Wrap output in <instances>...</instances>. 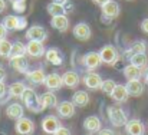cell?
I'll return each instance as SVG.
<instances>
[{
	"label": "cell",
	"instance_id": "1",
	"mask_svg": "<svg viewBox=\"0 0 148 135\" xmlns=\"http://www.w3.org/2000/svg\"><path fill=\"white\" fill-rule=\"evenodd\" d=\"M20 99H22V102L25 103V106L29 111H32L35 114H39V112L43 111V108L40 105V96L36 93V90L33 89V88H27L26 86V89H25V92H23V95H22Z\"/></svg>",
	"mask_w": 148,
	"mask_h": 135
},
{
	"label": "cell",
	"instance_id": "2",
	"mask_svg": "<svg viewBox=\"0 0 148 135\" xmlns=\"http://www.w3.org/2000/svg\"><path fill=\"white\" fill-rule=\"evenodd\" d=\"M106 114H108L109 122H111L114 127H116V128L125 127V124L128 122V115H127L125 109H122L121 106H116V105L108 106Z\"/></svg>",
	"mask_w": 148,
	"mask_h": 135
},
{
	"label": "cell",
	"instance_id": "3",
	"mask_svg": "<svg viewBox=\"0 0 148 135\" xmlns=\"http://www.w3.org/2000/svg\"><path fill=\"white\" fill-rule=\"evenodd\" d=\"M99 55H101L102 63L109 65V66H114V65L118 62V59H119V53H118V50L115 49V46H112V45L102 46L101 50H99Z\"/></svg>",
	"mask_w": 148,
	"mask_h": 135
},
{
	"label": "cell",
	"instance_id": "4",
	"mask_svg": "<svg viewBox=\"0 0 148 135\" xmlns=\"http://www.w3.org/2000/svg\"><path fill=\"white\" fill-rule=\"evenodd\" d=\"M101 12H102V20L111 22V20H114L119 16L121 9H119V4L115 0H109L108 3H105L101 7Z\"/></svg>",
	"mask_w": 148,
	"mask_h": 135
},
{
	"label": "cell",
	"instance_id": "5",
	"mask_svg": "<svg viewBox=\"0 0 148 135\" xmlns=\"http://www.w3.org/2000/svg\"><path fill=\"white\" fill-rule=\"evenodd\" d=\"M82 65L85 66V69L88 72H95V69H98L102 65V59L99 52H88L82 56Z\"/></svg>",
	"mask_w": 148,
	"mask_h": 135
},
{
	"label": "cell",
	"instance_id": "6",
	"mask_svg": "<svg viewBox=\"0 0 148 135\" xmlns=\"http://www.w3.org/2000/svg\"><path fill=\"white\" fill-rule=\"evenodd\" d=\"M35 130H36V125H35L33 119H30L27 116H22L14 124V131L19 135H33Z\"/></svg>",
	"mask_w": 148,
	"mask_h": 135
},
{
	"label": "cell",
	"instance_id": "7",
	"mask_svg": "<svg viewBox=\"0 0 148 135\" xmlns=\"http://www.w3.org/2000/svg\"><path fill=\"white\" fill-rule=\"evenodd\" d=\"M40 127H42V130H43L45 134L55 135V132L62 127V124H60V121H59L58 116H55V115H48V116H45V118L42 119Z\"/></svg>",
	"mask_w": 148,
	"mask_h": 135
},
{
	"label": "cell",
	"instance_id": "8",
	"mask_svg": "<svg viewBox=\"0 0 148 135\" xmlns=\"http://www.w3.org/2000/svg\"><path fill=\"white\" fill-rule=\"evenodd\" d=\"M26 39L27 40H36V42H45L48 39V32L40 25H33L26 30Z\"/></svg>",
	"mask_w": 148,
	"mask_h": 135
},
{
	"label": "cell",
	"instance_id": "9",
	"mask_svg": "<svg viewBox=\"0 0 148 135\" xmlns=\"http://www.w3.org/2000/svg\"><path fill=\"white\" fill-rule=\"evenodd\" d=\"M72 33H73V36H75L78 40H81V42H88V40L91 39V36H92L91 26H89L88 23H84V22L76 23V25L73 26V29H72Z\"/></svg>",
	"mask_w": 148,
	"mask_h": 135
},
{
	"label": "cell",
	"instance_id": "10",
	"mask_svg": "<svg viewBox=\"0 0 148 135\" xmlns=\"http://www.w3.org/2000/svg\"><path fill=\"white\" fill-rule=\"evenodd\" d=\"M82 82H84V85H85L88 89L97 90V89H101L103 79H102V76H101L99 73H97V72H88V73H85V75L82 76Z\"/></svg>",
	"mask_w": 148,
	"mask_h": 135
},
{
	"label": "cell",
	"instance_id": "11",
	"mask_svg": "<svg viewBox=\"0 0 148 135\" xmlns=\"http://www.w3.org/2000/svg\"><path fill=\"white\" fill-rule=\"evenodd\" d=\"M45 45L43 42H36V40H27L26 43V55L33 58V59H39L42 56H45Z\"/></svg>",
	"mask_w": 148,
	"mask_h": 135
},
{
	"label": "cell",
	"instance_id": "12",
	"mask_svg": "<svg viewBox=\"0 0 148 135\" xmlns=\"http://www.w3.org/2000/svg\"><path fill=\"white\" fill-rule=\"evenodd\" d=\"M56 111H58V115L60 118L69 119V118H72L76 114V106L73 105L72 101H62V102L58 103Z\"/></svg>",
	"mask_w": 148,
	"mask_h": 135
},
{
	"label": "cell",
	"instance_id": "13",
	"mask_svg": "<svg viewBox=\"0 0 148 135\" xmlns=\"http://www.w3.org/2000/svg\"><path fill=\"white\" fill-rule=\"evenodd\" d=\"M125 132H127V135H144L145 134V125L138 118L128 119V122L125 124Z\"/></svg>",
	"mask_w": 148,
	"mask_h": 135
},
{
	"label": "cell",
	"instance_id": "14",
	"mask_svg": "<svg viewBox=\"0 0 148 135\" xmlns=\"http://www.w3.org/2000/svg\"><path fill=\"white\" fill-rule=\"evenodd\" d=\"M62 81H63V86L69 88V89H75L78 88V85L81 84V75L76 71H66L62 75Z\"/></svg>",
	"mask_w": 148,
	"mask_h": 135
},
{
	"label": "cell",
	"instance_id": "15",
	"mask_svg": "<svg viewBox=\"0 0 148 135\" xmlns=\"http://www.w3.org/2000/svg\"><path fill=\"white\" fill-rule=\"evenodd\" d=\"M48 90H59L62 86H63V81H62V75L56 73V72H52V73H48L46 75V79H45V84Z\"/></svg>",
	"mask_w": 148,
	"mask_h": 135
},
{
	"label": "cell",
	"instance_id": "16",
	"mask_svg": "<svg viewBox=\"0 0 148 135\" xmlns=\"http://www.w3.org/2000/svg\"><path fill=\"white\" fill-rule=\"evenodd\" d=\"M84 128L89 132V134H95L102 130V121L97 115H89L84 119Z\"/></svg>",
	"mask_w": 148,
	"mask_h": 135
},
{
	"label": "cell",
	"instance_id": "17",
	"mask_svg": "<svg viewBox=\"0 0 148 135\" xmlns=\"http://www.w3.org/2000/svg\"><path fill=\"white\" fill-rule=\"evenodd\" d=\"M10 60V66L16 71V72H19V73H25L26 75V72L29 71L27 68H29V62H27V59H26V56H12V58H9Z\"/></svg>",
	"mask_w": 148,
	"mask_h": 135
},
{
	"label": "cell",
	"instance_id": "18",
	"mask_svg": "<svg viewBox=\"0 0 148 135\" xmlns=\"http://www.w3.org/2000/svg\"><path fill=\"white\" fill-rule=\"evenodd\" d=\"M6 115H7V118L17 121V119H20L22 116H25V108H23L22 103L13 102V103L7 105V108H6Z\"/></svg>",
	"mask_w": 148,
	"mask_h": 135
},
{
	"label": "cell",
	"instance_id": "19",
	"mask_svg": "<svg viewBox=\"0 0 148 135\" xmlns=\"http://www.w3.org/2000/svg\"><path fill=\"white\" fill-rule=\"evenodd\" d=\"M26 79L33 85H43L46 79V73L43 69H33L26 72Z\"/></svg>",
	"mask_w": 148,
	"mask_h": 135
},
{
	"label": "cell",
	"instance_id": "20",
	"mask_svg": "<svg viewBox=\"0 0 148 135\" xmlns=\"http://www.w3.org/2000/svg\"><path fill=\"white\" fill-rule=\"evenodd\" d=\"M50 26L58 30V32H66L69 29V19L66 17V14L62 16H53L50 19Z\"/></svg>",
	"mask_w": 148,
	"mask_h": 135
},
{
	"label": "cell",
	"instance_id": "21",
	"mask_svg": "<svg viewBox=\"0 0 148 135\" xmlns=\"http://www.w3.org/2000/svg\"><path fill=\"white\" fill-rule=\"evenodd\" d=\"M122 73H124V76H125L127 81H135V79H140L144 75V71L141 68H138V66H134L132 63H128L124 68Z\"/></svg>",
	"mask_w": 148,
	"mask_h": 135
},
{
	"label": "cell",
	"instance_id": "22",
	"mask_svg": "<svg viewBox=\"0 0 148 135\" xmlns=\"http://www.w3.org/2000/svg\"><path fill=\"white\" fill-rule=\"evenodd\" d=\"M75 106H79V108H85L89 102H91V98H89V93L86 90H75L73 95H72V99Z\"/></svg>",
	"mask_w": 148,
	"mask_h": 135
},
{
	"label": "cell",
	"instance_id": "23",
	"mask_svg": "<svg viewBox=\"0 0 148 135\" xmlns=\"http://www.w3.org/2000/svg\"><path fill=\"white\" fill-rule=\"evenodd\" d=\"M111 98H112L116 103H124V102H127L128 98H130V93H128V90H127V86H125V85H121V84H116V86H115V89L112 92Z\"/></svg>",
	"mask_w": 148,
	"mask_h": 135
},
{
	"label": "cell",
	"instance_id": "24",
	"mask_svg": "<svg viewBox=\"0 0 148 135\" xmlns=\"http://www.w3.org/2000/svg\"><path fill=\"white\" fill-rule=\"evenodd\" d=\"M58 103L59 102H58V98H56L55 92L48 90V92H45V93L40 95V105H42L43 111L48 109V108H56Z\"/></svg>",
	"mask_w": 148,
	"mask_h": 135
},
{
	"label": "cell",
	"instance_id": "25",
	"mask_svg": "<svg viewBox=\"0 0 148 135\" xmlns=\"http://www.w3.org/2000/svg\"><path fill=\"white\" fill-rule=\"evenodd\" d=\"M45 59H46L48 63L53 65V66H60L62 62H63L62 55H60V52H59L56 47H49V49L45 52Z\"/></svg>",
	"mask_w": 148,
	"mask_h": 135
},
{
	"label": "cell",
	"instance_id": "26",
	"mask_svg": "<svg viewBox=\"0 0 148 135\" xmlns=\"http://www.w3.org/2000/svg\"><path fill=\"white\" fill-rule=\"evenodd\" d=\"M125 86H127V90H128L130 96H141V95L144 93V84H143L140 79L127 81Z\"/></svg>",
	"mask_w": 148,
	"mask_h": 135
},
{
	"label": "cell",
	"instance_id": "27",
	"mask_svg": "<svg viewBox=\"0 0 148 135\" xmlns=\"http://www.w3.org/2000/svg\"><path fill=\"white\" fill-rule=\"evenodd\" d=\"M25 89H26V86L23 82H19V81L13 82L7 86V96L9 98H22Z\"/></svg>",
	"mask_w": 148,
	"mask_h": 135
},
{
	"label": "cell",
	"instance_id": "28",
	"mask_svg": "<svg viewBox=\"0 0 148 135\" xmlns=\"http://www.w3.org/2000/svg\"><path fill=\"white\" fill-rule=\"evenodd\" d=\"M147 52V43L144 42V40H137V42H134L131 47L125 52V55H127V58L130 59L132 55H137V53H145Z\"/></svg>",
	"mask_w": 148,
	"mask_h": 135
},
{
	"label": "cell",
	"instance_id": "29",
	"mask_svg": "<svg viewBox=\"0 0 148 135\" xmlns=\"http://www.w3.org/2000/svg\"><path fill=\"white\" fill-rule=\"evenodd\" d=\"M46 10H48V13H49L52 17H53V16H62V14H66V13H68V9H66L65 4L55 3V1H52V3L48 4Z\"/></svg>",
	"mask_w": 148,
	"mask_h": 135
},
{
	"label": "cell",
	"instance_id": "30",
	"mask_svg": "<svg viewBox=\"0 0 148 135\" xmlns=\"http://www.w3.org/2000/svg\"><path fill=\"white\" fill-rule=\"evenodd\" d=\"M130 63H132L134 66H138L141 69H144L148 65V58L145 53H137V55H132L130 58Z\"/></svg>",
	"mask_w": 148,
	"mask_h": 135
},
{
	"label": "cell",
	"instance_id": "31",
	"mask_svg": "<svg viewBox=\"0 0 148 135\" xmlns=\"http://www.w3.org/2000/svg\"><path fill=\"white\" fill-rule=\"evenodd\" d=\"M17 22H19V16H14V14H7L4 19H3V25L7 30H16L17 29Z\"/></svg>",
	"mask_w": 148,
	"mask_h": 135
},
{
	"label": "cell",
	"instance_id": "32",
	"mask_svg": "<svg viewBox=\"0 0 148 135\" xmlns=\"http://www.w3.org/2000/svg\"><path fill=\"white\" fill-rule=\"evenodd\" d=\"M12 45H13V43H10L7 39H1V40H0V58H3V59L10 58Z\"/></svg>",
	"mask_w": 148,
	"mask_h": 135
},
{
	"label": "cell",
	"instance_id": "33",
	"mask_svg": "<svg viewBox=\"0 0 148 135\" xmlns=\"http://www.w3.org/2000/svg\"><path fill=\"white\" fill-rule=\"evenodd\" d=\"M26 55V45L22 43V42H14L12 45V53H10V58L12 56H25Z\"/></svg>",
	"mask_w": 148,
	"mask_h": 135
},
{
	"label": "cell",
	"instance_id": "34",
	"mask_svg": "<svg viewBox=\"0 0 148 135\" xmlns=\"http://www.w3.org/2000/svg\"><path fill=\"white\" fill-rule=\"evenodd\" d=\"M115 86H116L115 81H112V79H105V81L102 82L101 90H102L105 95L111 96V95H112V92H114V89H115Z\"/></svg>",
	"mask_w": 148,
	"mask_h": 135
},
{
	"label": "cell",
	"instance_id": "35",
	"mask_svg": "<svg viewBox=\"0 0 148 135\" xmlns=\"http://www.w3.org/2000/svg\"><path fill=\"white\" fill-rule=\"evenodd\" d=\"M12 7L16 13H25L26 10V0H13Z\"/></svg>",
	"mask_w": 148,
	"mask_h": 135
},
{
	"label": "cell",
	"instance_id": "36",
	"mask_svg": "<svg viewBox=\"0 0 148 135\" xmlns=\"http://www.w3.org/2000/svg\"><path fill=\"white\" fill-rule=\"evenodd\" d=\"M6 95H7V85H6L3 81H0V101H3L1 103H4Z\"/></svg>",
	"mask_w": 148,
	"mask_h": 135
},
{
	"label": "cell",
	"instance_id": "37",
	"mask_svg": "<svg viewBox=\"0 0 148 135\" xmlns=\"http://www.w3.org/2000/svg\"><path fill=\"white\" fill-rule=\"evenodd\" d=\"M27 27V20L25 17H19V22H17V29L16 30H25Z\"/></svg>",
	"mask_w": 148,
	"mask_h": 135
},
{
	"label": "cell",
	"instance_id": "38",
	"mask_svg": "<svg viewBox=\"0 0 148 135\" xmlns=\"http://www.w3.org/2000/svg\"><path fill=\"white\" fill-rule=\"evenodd\" d=\"M55 135H72V134H71V130H69V128H66V127L62 125V127L55 132Z\"/></svg>",
	"mask_w": 148,
	"mask_h": 135
},
{
	"label": "cell",
	"instance_id": "39",
	"mask_svg": "<svg viewBox=\"0 0 148 135\" xmlns=\"http://www.w3.org/2000/svg\"><path fill=\"white\" fill-rule=\"evenodd\" d=\"M7 32H9V30L4 27V25H3V23H0V40H1V39H6Z\"/></svg>",
	"mask_w": 148,
	"mask_h": 135
},
{
	"label": "cell",
	"instance_id": "40",
	"mask_svg": "<svg viewBox=\"0 0 148 135\" xmlns=\"http://www.w3.org/2000/svg\"><path fill=\"white\" fill-rule=\"evenodd\" d=\"M141 30H143L145 35H148V17H145V19L141 22Z\"/></svg>",
	"mask_w": 148,
	"mask_h": 135
},
{
	"label": "cell",
	"instance_id": "41",
	"mask_svg": "<svg viewBox=\"0 0 148 135\" xmlns=\"http://www.w3.org/2000/svg\"><path fill=\"white\" fill-rule=\"evenodd\" d=\"M98 135H115V132H114L111 128H102L98 132Z\"/></svg>",
	"mask_w": 148,
	"mask_h": 135
},
{
	"label": "cell",
	"instance_id": "42",
	"mask_svg": "<svg viewBox=\"0 0 148 135\" xmlns=\"http://www.w3.org/2000/svg\"><path fill=\"white\" fill-rule=\"evenodd\" d=\"M6 78H7V72H6V69H4L3 66H0V81L4 82Z\"/></svg>",
	"mask_w": 148,
	"mask_h": 135
},
{
	"label": "cell",
	"instance_id": "43",
	"mask_svg": "<svg viewBox=\"0 0 148 135\" xmlns=\"http://www.w3.org/2000/svg\"><path fill=\"white\" fill-rule=\"evenodd\" d=\"M6 7H7L6 0H0V13H3V12L6 10Z\"/></svg>",
	"mask_w": 148,
	"mask_h": 135
},
{
	"label": "cell",
	"instance_id": "44",
	"mask_svg": "<svg viewBox=\"0 0 148 135\" xmlns=\"http://www.w3.org/2000/svg\"><path fill=\"white\" fill-rule=\"evenodd\" d=\"M92 1H94V3L97 4V6H99V7H102V6H103L105 3H108L109 0H92Z\"/></svg>",
	"mask_w": 148,
	"mask_h": 135
},
{
	"label": "cell",
	"instance_id": "45",
	"mask_svg": "<svg viewBox=\"0 0 148 135\" xmlns=\"http://www.w3.org/2000/svg\"><path fill=\"white\" fill-rule=\"evenodd\" d=\"M52 1H55V3H60V4H66L69 0H52Z\"/></svg>",
	"mask_w": 148,
	"mask_h": 135
},
{
	"label": "cell",
	"instance_id": "46",
	"mask_svg": "<svg viewBox=\"0 0 148 135\" xmlns=\"http://www.w3.org/2000/svg\"><path fill=\"white\" fill-rule=\"evenodd\" d=\"M144 78H145V84H148V68L145 71V73H144Z\"/></svg>",
	"mask_w": 148,
	"mask_h": 135
},
{
	"label": "cell",
	"instance_id": "47",
	"mask_svg": "<svg viewBox=\"0 0 148 135\" xmlns=\"http://www.w3.org/2000/svg\"><path fill=\"white\" fill-rule=\"evenodd\" d=\"M86 135H94V134H86Z\"/></svg>",
	"mask_w": 148,
	"mask_h": 135
},
{
	"label": "cell",
	"instance_id": "48",
	"mask_svg": "<svg viewBox=\"0 0 148 135\" xmlns=\"http://www.w3.org/2000/svg\"><path fill=\"white\" fill-rule=\"evenodd\" d=\"M0 135H3V134H0Z\"/></svg>",
	"mask_w": 148,
	"mask_h": 135
}]
</instances>
